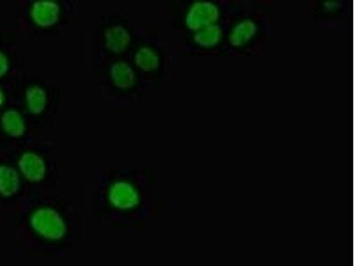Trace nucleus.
<instances>
[{"instance_id": "1", "label": "nucleus", "mask_w": 355, "mask_h": 266, "mask_svg": "<svg viewBox=\"0 0 355 266\" xmlns=\"http://www.w3.org/2000/svg\"><path fill=\"white\" fill-rule=\"evenodd\" d=\"M33 15L37 24L42 26H49L57 20L58 6L53 3H37L34 6Z\"/></svg>"}, {"instance_id": "3", "label": "nucleus", "mask_w": 355, "mask_h": 266, "mask_svg": "<svg viewBox=\"0 0 355 266\" xmlns=\"http://www.w3.org/2000/svg\"><path fill=\"white\" fill-rule=\"evenodd\" d=\"M9 116H4V119L6 121H4V126L6 130H8V132H10L12 135H19L21 134L22 130H24V126L17 125L15 123H21V119L20 118V116H12V112L8 113Z\"/></svg>"}, {"instance_id": "4", "label": "nucleus", "mask_w": 355, "mask_h": 266, "mask_svg": "<svg viewBox=\"0 0 355 266\" xmlns=\"http://www.w3.org/2000/svg\"><path fill=\"white\" fill-rule=\"evenodd\" d=\"M0 95H2L1 94V91H0ZM3 99H1V98H0V104H1V101H2Z\"/></svg>"}, {"instance_id": "2", "label": "nucleus", "mask_w": 355, "mask_h": 266, "mask_svg": "<svg viewBox=\"0 0 355 266\" xmlns=\"http://www.w3.org/2000/svg\"><path fill=\"white\" fill-rule=\"evenodd\" d=\"M31 94H28V100L30 104L31 109L35 112H40L42 111L44 105V94L42 90L40 88H35L33 90L30 91Z\"/></svg>"}]
</instances>
